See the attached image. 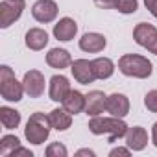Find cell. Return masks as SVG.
<instances>
[{"label": "cell", "instance_id": "obj_1", "mask_svg": "<svg viewBox=\"0 0 157 157\" xmlns=\"http://www.w3.org/2000/svg\"><path fill=\"white\" fill-rule=\"evenodd\" d=\"M128 124L122 120V118H118V117H93L91 120H89V131L91 133H94V135H104V133H107L109 135V142H115L117 139H120V137H126V133H128Z\"/></svg>", "mask_w": 157, "mask_h": 157}, {"label": "cell", "instance_id": "obj_2", "mask_svg": "<svg viewBox=\"0 0 157 157\" xmlns=\"http://www.w3.org/2000/svg\"><path fill=\"white\" fill-rule=\"evenodd\" d=\"M118 68L124 76H129V78H150L151 72H153V67L151 63L148 61V57H142L139 54H126L118 59Z\"/></svg>", "mask_w": 157, "mask_h": 157}, {"label": "cell", "instance_id": "obj_3", "mask_svg": "<svg viewBox=\"0 0 157 157\" xmlns=\"http://www.w3.org/2000/svg\"><path fill=\"white\" fill-rule=\"evenodd\" d=\"M50 128H52L50 117H46L44 113H33L24 128V137L32 144H43L50 135Z\"/></svg>", "mask_w": 157, "mask_h": 157}, {"label": "cell", "instance_id": "obj_4", "mask_svg": "<svg viewBox=\"0 0 157 157\" xmlns=\"http://www.w3.org/2000/svg\"><path fill=\"white\" fill-rule=\"evenodd\" d=\"M22 93H24V85L17 82L15 78V72L2 65L0 67V94L6 102H19L22 98Z\"/></svg>", "mask_w": 157, "mask_h": 157}, {"label": "cell", "instance_id": "obj_5", "mask_svg": "<svg viewBox=\"0 0 157 157\" xmlns=\"http://www.w3.org/2000/svg\"><path fill=\"white\" fill-rule=\"evenodd\" d=\"M133 39L139 46H142L157 56V30L151 24H148V22L137 24L133 30Z\"/></svg>", "mask_w": 157, "mask_h": 157}, {"label": "cell", "instance_id": "obj_6", "mask_svg": "<svg viewBox=\"0 0 157 157\" xmlns=\"http://www.w3.org/2000/svg\"><path fill=\"white\" fill-rule=\"evenodd\" d=\"M24 10V2H11V0H4L0 4V28H10L15 21L21 19Z\"/></svg>", "mask_w": 157, "mask_h": 157}, {"label": "cell", "instance_id": "obj_7", "mask_svg": "<svg viewBox=\"0 0 157 157\" xmlns=\"http://www.w3.org/2000/svg\"><path fill=\"white\" fill-rule=\"evenodd\" d=\"M72 68V76L78 83H83V85H89L96 80V74H94V68H93V61H87V59H76L72 61L70 65Z\"/></svg>", "mask_w": 157, "mask_h": 157}, {"label": "cell", "instance_id": "obj_8", "mask_svg": "<svg viewBox=\"0 0 157 157\" xmlns=\"http://www.w3.org/2000/svg\"><path fill=\"white\" fill-rule=\"evenodd\" d=\"M22 85H24V93L30 98H39L44 93V76H43V72H39V70L26 72Z\"/></svg>", "mask_w": 157, "mask_h": 157}, {"label": "cell", "instance_id": "obj_9", "mask_svg": "<svg viewBox=\"0 0 157 157\" xmlns=\"http://www.w3.org/2000/svg\"><path fill=\"white\" fill-rule=\"evenodd\" d=\"M32 15L37 22H52L57 17V4L54 0H37L32 8Z\"/></svg>", "mask_w": 157, "mask_h": 157}, {"label": "cell", "instance_id": "obj_10", "mask_svg": "<svg viewBox=\"0 0 157 157\" xmlns=\"http://www.w3.org/2000/svg\"><path fill=\"white\" fill-rule=\"evenodd\" d=\"M107 111V96L100 91H91L85 94V113L91 117H98L100 113Z\"/></svg>", "mask_w": 157, "mask_h": 157}, {"label": "cell", "instance_id": "obj_11", "mask_svg": "<svg viewBox=\"0 0 157 157\" xmlns=\"http://www.w3.org/2000/svg\"><path fill=\"white\" fill-rule=\"evenodd\" d=\"M70 91H72V89H70V83H68V80H67L65 76L56 74V76L50 78V91H48L50 100H54V102H63L65 96H67Z\"/></svg>", "mask_w": 157, "mask_h": 157}, {"label": "cell", "instance_id": "obj_12", "mask_svg": "<svg viewBox=\"0 0 157 157\" xmlns=\"http://www.w3.org/2000/svg\"><path fill=\"white\" fill-rule=\"evenodd\" d=\"M126 144H128V148L133 150V151L144 150L146 144H148V133H146V129L140 128V126L129 128L128 133H126Z\"/></svg>", "mask_w": 157, "mask_h": 157}, {"label": "cell", "instance_id": "obj_13", "mask_svg": "<svg viewBox=\"0 0 157 157\" xmlns=\"http://www.w3.org/2000/svg\"><path fill=\"white\" fill-rule=\"evenodd\" d=\"M107 44V39L102 35V33H96V32H91V33H85L82 39H80V48L83 52H89V54H96V52H102Z\"/></svg>", "mask_w": 157, "mask_h": 157}, {"label": "cell", "instance_id": "obj_14", "mask_svg": "<svg viewBox=\"0 0 157 157\" xmlns=\"http://www.w3.org/2000/svg\"><path fill=\"white\" fill-rule=\"evenodd\" d=\"M107 113H111L113 117L124 118L129 113V100H128V96H124L120 93H115V94L107 96Z\"/></svg>", "mask_w": 157, "mask_h": 157}, {"label": "cell", "instance_id": "obj_15", "mask_svg": "<svg viewBox=\"0 0 157 157\" xmlns=\"http://www.w3.org/2000/svg\"><path fill=\"white\" fill-rule=\"evenodd\" d=\"M76 32H78V26H76V22H74L70 17L61 19V21L54 26V37H56L57 41H72L74 35H76Z\"/></svg>", "mask_w": 157, "mask_h": 157}, {"label": "cell", "instance_id": "obj_16", "mask_svg": "<svg viewBox=\"0 0 157 157\" xmlns=\"http://www.w3.org/2000/svg\"><path fill=\"white\" fill-rule=\"evenodd\" d=\"M61 104L70 115H78V113L85 111V94H82L80 91H70Z\"/></svg>", "mask_w": 157, "mask_h": 157}, {"label": "cell", "instance_id": "obj_17", "mask_svg": "<svg viewBox=\"0 0 157 157\" xmlns=\"http://www.w3.org/2000/svg\"><path fill=\"white\" fill-rule=\"evenodd\" d=\"M46 63L52 67V68H67L68 65H72V57L67 50L63 48H52L48 54H46Z\"/></svg>", "mask_w": 157, "mask_h": 157}, {"label": "cell", "instance_id": "obj_18", "mask_svg": "<svg viewBox=\"0 0 157 157\" xmlns=\"http://www.w3.org/2000/svg\"><path fill=\"white\" fill-rule=\"evenodd\" d=\"M48 44V33L41 28H30L26 32V46L30 50H43Z\"/></svg>", "mask_w": 157, "mask_h": 157}, {"label": "cell", "instance_id": "obj_19", "mask_svg": "<svg viewBox=\"0 0 157 157\" xmlns=\"http://www.w3.org/2000/svg\"><path fill=\"white\" fill-rule=\"evenodd\" d=\"M48 117H50L52 128L57 129V131H65V129H68L70 124H72V115H70L65 107H57V109H54Z\"/></svg>", "mask_w": 157, "mask_h": 157}, {"label": "cell", "instance_id": "obj_20", "mask_svg": "<svg viewBox=\"0 0 157 157\" xmlns=\"http://www.w3.org/2000/svg\"><path fill=\"white\" fill-rule=\"evenodd\" d=\"M93 68L96 74V80H107L115 72V63L109 57H98L93 61Z\"/></svg>", "mask_w": 157, "mask_h": 157}, {"label": "cell", "instance_id": "obj_21", "mask_svg": "<svg viewBox=\"0 0 157 157\" xmlns=\"http://www.w3.org/2000/svg\"><path fill=\"white\" fill-rule=\"evenodd\" d=\"M0 122L6 129H15L21 124V113L11 107H0Z\"/></svg>", "mask_w": 157, "mask_h": 157}, {"label": "cell", "instance_id": "obj_22", "mask_svg": "<svg viewBox=\"0 0 157 157\" xmlns=\"http://www.w3.org/2000/svg\"><path fill=\"white\" fill-rule=\"evenodd\" d=\"M19 139L15 135H4L0 139V153L2 155H10L15 148H19Z\"/></svg>", "mask_w": 157, "mask_h": 157}, {"label": "cell", "instance_id": "obj_23", "mask_svg": "<svg viewBox=\"0 0 157 157\" xmlns=\"http://www.w3.org/2000/svg\"><path fill=\"white\" fill-rule=\"evenodd\" d=\"M137 8H139L137 0H117V8L115 10H118L124 15H129V13H135Z\"/></svg>", "mask_w": 157, "mask_h": 157}, {"label": "cell", "instance_id": "obj_24", "mask_svg": "<svg viewBox=\"0 0 157 157\" xmlns=\"http://www.w3.org/2000/svg\"><path fill=\"white\" fill-rule=\"evenodd\" d=\"M67 148L61 142H52L46 148V157H67Z\"/></svg>", "mask_w": 157, "mask_h": 157}, {"label": "cell", "instance_id": "obj_25", "mask_svg": "<svg viewBox=\"0 0 157 157\" xmlns=\"http://www.w3.org/2000/svg\"><path fill=\"white\" fill-rule=\"evenodd\" d=\"M144 105L148 107V111L157 113V89H155V91H150V93L144 96Z\"/></svg>", "mask_w": 157, "mask_h": 157}, {"label": "cell", "instance_id": "obj_26", "mask_svg": "<svg viewBox=\"0 0 157 157\" xmlns=\"http://www.w3.org/2000/svg\"><path fill=\"white\" fill-rule=\"evenodd\" d=\"M8 157H33V153H32L30 150H26V148H21V146H19V148H15Z\"/></svg>", "mask_w": 157, "mask_h": 157}, {"label": "cell", "instance_id": "obj_27", "mask_svg": "<svg viewBox=\"0 0 157 157\" xmlns=\"http://www.w3.org/2000/svg\"><path fill=\"white\" fill-rule=\"evenodd\" d=\"M94 4L104 10H111V8H117V0H94Z\"/></svg>", "mask_w": 157, "mask_h": 157}, {"label": "cell", "instance_id": "obj_28", "mask_svg": "<svg viewBox=\"0 0 157 157\" xmlns=\"http://www.w3.org/2000/svg\"><path fill=\"white\" fill-rule=\"evenodd\" d=\"M144 6H146V10L157 19V0H144Z\"/></svg>", "mask_w": 157, "mask_h": 157}, {"label": "cell", "instance_id": "obj_29", "mask_svg": "<svg viewBox=\"0 0 157 157\" xmlns=\"http://www.w3.org/2000/svg\"><path fill=\"white\" fill-rule=\"evenodd\" d=\"M109 155H111V157H117V155H124V157H128V155H129V148H115V150L109 151Z\"/></svg>", "mask_w": 157, "mask_h": 157}, {"label": "cell", "instance_id": "obj_30", "mask_svg": "<svg viewBox=\"0 0 157 157\" xmlns=\"http://www.w3.org/2000/svg\"><path fill=\"white\" fill-rule=\"evenodd\" d=\"M151 140H153V144L157 146V122H155L153 128H151Z\"/></svg>", "mask_w": 157, "mask_h": 157}, {"label": "cell", "instance_id": "obj_31", "mask_svg": "<svg viewBox=\"0 0 157 157\" xmlns=\"http://www.w3.org/2000/svg\"><path fill=\"white\" fill-rule=\"evenodd\" d=\"M76 155H89V157H93V155H94V151H93V150H80Z\"/></svg>", "mask_w": 157, "mask_h": 157}, {"label": "cell", "instance_id": "obj_32", "mask_svg": "<svg viewBox=\"0 0 157 157\" xmlns=\"http://www.w3.org/2000/svg\"><path fill=\"white\" fill-rule=\"evenodd\" d=\"M11 2H24V0H11Z\"/></svg>", "mask_w": 157, "mask_h": 157}]
</instances>
